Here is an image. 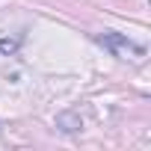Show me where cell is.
<instances>
[{
    "mask_svg": "<svg viewBox=\"0 0 151 151\" xmlns=\"http://www.w3.org/2000/svg\"><path fill=\"white\" fill-rule=\"evenodd\" d=\"M98 42H101L104 47H110L116 56H127V53H133V56H142V53H145V47H142V45L130 42V39H127V36H122V33H104Z\"/></svg>",
    "mask_w": 151,
    "mask_h": 151,
    "instance_id": "cell-1",
    "label": "cell"
},
{
    "mask_svg": "<svg viewBox=\"0 0 151 151\" xmlns=\"http://www.w3.org/2000/svg\"><path fill=\"white\" fill-rule=\"evenodd\" d=\"M0 50H15V42H9V39H3V42H0Z\"/></svg>",
    "mask_w": 151,
    "mask_h": 151,
    "instance_id": "cell-2",
    "label": "cell"
}]
</instances>
